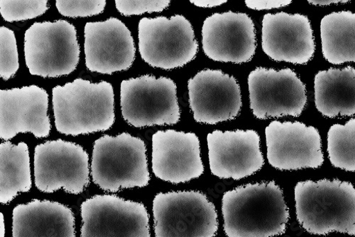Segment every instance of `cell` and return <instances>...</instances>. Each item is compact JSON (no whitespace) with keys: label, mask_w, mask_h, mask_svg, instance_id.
I'll list each match as a JSON object with an SVG mask.
<instances>
[{"label":"cell","mask_w":355,"mask_h":237,"mask_svg":"<svg viewBox=\"0 0 355 237\" xmlns=\"http://www.w3.org/2000/svg\"><path fill=\"white\" fill-rule=\"evenodd\" d=\"M190 2L199 8H212L220 6L227 1L226 0H191Z\"/></svg>","instance_id":"cell-30"},{"label":"cell","mask_w":355,"mask_h":237,"mask_svg":"<svg viewBox=\"0 0 355 237\" xmlns=\"http://www.w3.org/2000/svg\"><path fill=\"white\" fill-rule=\"evenodd\" d=\"M250 108L259 120L297 117L307 104L306 88L290 69L258 67L248 76Z\"/></svg>","instance_id":"cell-11"},{"label":"cell","mask_w":355,"mask_h":237,"mask_svg":"<svg viewBox=\"0 0 355 237\" xmlns=\"http://www.w3.org/2000/svg\"><path fill=\"white\" fill-rule=\"evenodd\" d=\"M328 152L332 165L355 171V118L345 125L335 124L328 132Z\"/></svg>","instance_id":"cell-24"},{"label":"cell","mask_w":355,"mask_h":237,"mask_svg":"<svg viewBox=\"0 0 355 237\" xmlns=\"http://www.w3.org/2000/svg\"><path fill=\"white\" fill-rule=\"evenodd\" d=\"M33 186L31 157L25 142L0 144V202L7 204Z\"/></svg>","instance_id":"cell-22"},{"label":"cell","mask_w":355,"mask_h":237,"mask_svg":"<svg viewBox=\"0 0 355 237\" xmlns=\"http://www.w3.org/2000/svg\"><path fill=\"white\" fill-rule=\"evenodd\" d=\"M55 127L58 132L76 137L105 132L114 123V94L107 81L77 78L52 89Z\"/></svg>","instance_id":"cell-2"},{"label":"cell","mask_w":355,"mask_h":237,"mask_svg":"<svg viewBox=\"0 0 355 237\" xmlns=\"http://www.w3.org/2000/svg\"><path fill=\"white\" fill-rule=\"evenodd\" d=\"M105 0H56L55 7L59 13L67 17H88L103 13L106 7Z\"/></svg>","instance_id":"cell-27"},{"label":"cell","mask_w":355,"mask_h":237,"mask_svg":"<svg viewBox=\"0 0 355 237\" xmlns=\"http://www.w3.org/2000/svg\"><path fill=\"white\" fill-rule=\"evenodd\" d=\"M12 237H76L74 214L58 202L19 204L12 211Z\"/></svg>","instance_id":"cell-20"},{"label":"cell","mask_w":355,"mask_h":237,"mask_svg":"<svg viewBox=\"0 0 355 237\" xmlns=\"http://www.w3.org/2000/svg\"><path fill=\"white\" fill-rule=\"evenodd\" d=\"M0 218H1V220H0V222H1V235H0V236L5 237L6 226H5L4 216H3V213H0Z\"/></svg>","instance_id":"cell-32"},{"label":"cell","mask_w":355,"mask_h":237,"mask_svg":"<svg viewBox=\"0 0 355 237\" xmlns=\"http://www.w3.org/2000/svg\"><path fill=\"white\" fill-rule=\"evenodd\" d=\"M315 105L324 116L355 115V69L320 71L314 78Z\"/></svg>","instance_id":"cell-21"},{"label":"cell","mask_w":355,"mask_h":237,"mask_svg":"<svg viewBox=\"0 0 355 237\" xmlns=\"http://www.w3.org/2000/svg\"><path fill=\"white\" fill-rule=\"evenodd\" d=\"M291 0H248L245 4L248 8L254 10H269L288 6Z\"/></svg>","instance_id":"cell-29"},{"label":"cell","mask_w":355,"mask_h":237,"mask_svg":"<svg viewBox=\"0 0 355 237\" xmlns=\"http://www.w3.org/2000/svg\"><path fill=\"white\" fill-rule=\"evenodd\" d=\"M80 237H150L144 204L113 195H98L80 206Z\"/></svg>","instance_id":"cell-10"},{"label":"cell","mask_w":355,"mask_h":237,"mask_svg":"<svg viewBox=\"0 0 355 237\" xmlns=\"http://www.w3.org/2000/svg\"><path fill=\"white\" fill-rule=\"evenodd\" d=\"M170 3V0H116L115 7L123 15L130 17L146 12H162Z\"/></svg>","instance_id":"cell-28"},{"label":"cell","mask_w":355,"mask_h":237,"mask_svg":"<svg viewBox=\"0 0 355 237\" xmlns=\"http://www.w3.org/2000/svg\"><path fill=\"white\" fill-rule=\"evenodd\" d=\"M139 50L143 60L153 68H182L196 58L198 43L194 29L184 16L142 18L138 25Z\"/></svg>","instance_id":"cell-6"},{"label":"cell","mask_w":355,"mask_h":237,"mask_svg":"<svg viewBox=\"0 0 355 237\" xmlns=\"http://www.w3.org/2000/svg\"><path fill=\"white\" fill-rule=\"evenodd\" d=\"M24 50L29 73L45 78L69 75L80 61L76 27L63 19L34 23L25 32Z\"/></svg>","instance_id":"cell-5"},{"label":"cell","mask_w":355,"mask_h":237,"mask_svg":"<svg viewBox=\"0 0 355 237\" xmlns=\"http://www.w3.org/2000/svg\"><path fill=\"white\" fill-rule=\"evenodd\" d=\"M189 104L194 120L217 125L234 120L243 107L241 86L234 76L220 70L198 72L188 82Z\"/></svg>","instance_id":"cell-15"},{"label":"cell","mask_w":355,"mask_h":237,"mask_svg":"<svg viewBox=\"0 0 355 237\" xmlns=\"http://www.w3.org/2000/svg\"><path fill=\"white\" fill-rule=\"evenodd\" d=\"M153 171L162 181L173 184L189 182L204 173L198 136L173 130L153 136Z\"/></svg>","instance_id":"cell-19"},{"label":"cell","mask_w":355,"mask_h":237,"mask_svg":"<svg viewBox=\"0 0 355 237\" xmlns=\"http://www.w3.org/2000/svg\"><path fill=\"white\" fill-rule=\"evenodd\" d=\"M84 38L85 66L89 71L110 75L132 66L136 54L135 41L121 19L110 17L86 23Z\"/></svg>","instance_id":"cell-12"},{"label":"cell","mask_w":355,"mask_h":237,"mask_svg":"<svg viewBox=\"0 0 355 237\" xmlns=\"http://www.w3.org/2000/svg\"><path fill=\"white\" fill-rule=\"evenodd\" d=\"M322 53L334 65L355 63V13L332 12L320 21Z\"/></svg>","instance_id":"cell-23"},{"label":"cell","mask_w":355,"mask_h":237,"mask_svg":"<svg viewBox=\"0 0 355 237\" xmlns=\"http://www.w3.org/2000/svg\"><path fill=\"white\" fill-rule=\"evenodd\" d=\"M90 170L89 155L78 143L57 139L35 147V184L43 193H82L90 184Z\"/></svg>","instance_id":"cell-9"},{"label":"cell","mask_w":355,"mask_h":237,"mask_svg":"<svg viewBox=\"0 0 355 237\" xmlns=\"http://www.w3.org/2000/svg\"><path fill=\"white\" fill-rule=\"evenodd\" d=\"M19 68V53L15 33L6 26L0 27V77L12 78Z\"/></svg>","instance_id":"cell-26"},{"label":"cell","mask_w":355,"mask_h":237,"mask_svg":"<svg viewBox=\"0 0 355 237\" xmlns=\"http://www.w3.org/2000/svg\"><path fill=\"white\" fill-rule=\"evenodd\" d=\"M121 106L124 120L136 128L174 125L181 118L176 84L166 77L145 75L123 80Z\"/></svg>","instance_id":"cell-8"},{"label":"cell","mask_w":355,"mask_h":237,"mask_svg":"<svg viewBox=\"0 0 355 237\" xmlns=\"http://www.w3.org/2000/svg\"><path fill=\"white\" fill-rule=\"evenodd\" d=\"M227 237H274L283 234L289 211L274 182L250 184L226 192L222 199Z\"/></svg>","instance_id":"cell-1"},{"label":"cell","mask_w":355,"mask_h":237,"mask_svg":"<svg viewBox=\"0 0 355 237\" xmlns=\"http://www.w3.org/2000/svg\"><path fill=\"white\" fill-rule=\"evenodd\" d=\"M266 156L281 170L318 168L324 162L318 130L300 122L273 121L265 130Z\"/></svg>","instance_id":"cell-14"},{"label":"cell","mask_w":355,"mask_h":237,"mask_svg":"<svg viewBox=\"0 0 355 237\" xmlns=\"http://www.w3.org/2000/svg\"><path fill=\"white\" fill-rule=\"evenodd\" d=\"M202 44L205 54L214 62L248 63L257 49L253 20L242 12L215 13L203 22Z\"/></svg>","instance_id":"cell-13"},{"label":"cell","mask_w":355,"mask_h":237,"mask_svg":"<svg viewBox=\"0 0 355 237\" xmlns=\"http://www.w3.org/2000/svg\"><path fill=\"white\" fill-rule=\"evenodd\" d=\"M210 169L221 179L239 181L260 170L264 159L253 130H216L207 136Z\"/></svg>","instance_id":"cell-16"},{"label":"cell","mask_w":355,"mask_h":237,"mask_svg":"<svg viewBox=\"0 0 355 237\" xmlns=\"http://www.w3.org/2000/svg\"><path fill=\"white\" fill-rule=\"evenodd\" d=\"M49 9L48 0H0V13L8 22L33 19Z\"/></svg>","instance_id":"cell-25"},{"label":"cell","mask_w":355,"mask_h":237,"mask_svg":"<svg viewBox=\"0 0 355 237\" xmlns=\"http://www.w3.org/2000/svg\"><path fill=\"white\" fill-rule=\"evenodd\" d=\"M295 214L309 233L340 232L355 236V188L347 182L322 179L299 182L294 189Z\"/></svg>","instance_id":"cell-3"},{"label":"cell","mask_w":355,"mask_h":237,"mask_svg":"<svg viewBox=\"0 0 355 237\" xmlns=\"http://www.w3.org/2000/svg\"><path fill=\"white\" fill-rule=\"evenodd\" d=\"M261 47L275 62L295 65L309 63L315 51L311 21L301 14H266L262 21Z\"/></svg>","instance_id":"cell-17"},{"label":"cell","mask_w":355,"mask_h":237,"mask_svg":"<svg viewBox=\"0 0 355 237\" xmlns=\"http://www.w3.org/2000/svg\"><path fill=\"white\" fill-rule=\"evenodd\" d=\"M91 175L106 192L147 186L150 173L144 141L125 132L100 137L94 144Z\"/></svg>","instance_id":"cell-4"},{"label":"cell","mask_w":355,"mask_h":237,"mask_svg":"<svg viewBox=\"0 0 355 237\" xmlns=\"http://www.w3.org/2000/svg\"><path fill=\"white\" fill-rule=\"evenodd\" d=\"M309 3L315 6H327L332 4L347 3L349 0H309Z\"/></svg>","instance_id":"cell-31"},{"label":"cell","mask_w":355,"mask_h":237,"mask_svg":"<svg viewBox=\"0 0 355 237\" xmlns=\"http://www.w3.org/2000/svg\"><path fill=\"white\" fill-rule=\"evenodd\" d=\"M155 237H215L214 204L200 191L159 193L153 200Z\"/></svg>","instance_id":"cell-7"},{"label":"cell","mask_w":355,"mask_h":237,"mask_svg":"<svg viewBox=\"0 0 355 237\" xmlns=\"http://www.w3.org/2000/svg\"><path fill=\"white\" fill-rule=\"evenodd\" d=\"M49 95L35 85L0 90V138L8 141L17 134L49 136Z\"/></svg>","instance_id":"cell-18"}]
</instances>
